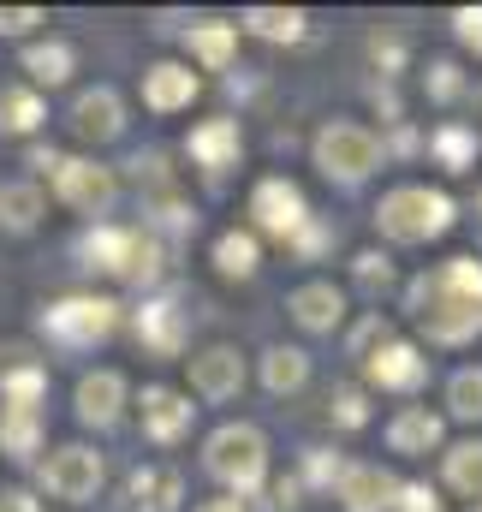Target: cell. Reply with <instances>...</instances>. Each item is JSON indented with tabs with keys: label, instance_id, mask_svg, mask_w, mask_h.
Masks as SVG:
<instances>
[{
	"label": "cell",
	"instance_id": "cell-30",
	"mask_svg": "<svg viewBox=\"0 0 482 512\" xmlns=\"http://www.w3.org/2000/svg\"><path fill=\"white\" fill-rule=\"evenodd\" d=\"M36 447H42V417L36 411H0V453L30 459Z\"/></svg>",
	"mask_w": 482,
	"mask_h": 512
},
{
	"label": "cell",
	"instance_id": "cell-8",
	"mask_svg": "<svg viewBox=\"0 0 482 512\" xmlns=\"http://www.w3.org/2000/svg\"><path fill=\"white\" fill-rule=\"evenodd\" d=\"M363 376L387 393H417L429 382V358L411 346V340H381L375 352H363Z\"/></svg>",
	"mask_w": 482,
	"mask_h": 512
},
{
	"label": "cell",
	"instance_id": "cell-35",
	"mask_svg": "<svg viewBox=\"0 0 482 512\" xmlns=\"http://www.w3.org/2000/svg\"><path fill=\"white\" fill-rule=\"evenodd\" d=\"M328 411H334V423H340V429H363V423H369V399H363L358 387H334Z\"/></svg>",
	"mask_w": 482,
	"mask_h": 512
},
{
	"label": "cell",
	"instance_id": "cell-12",
	"mask_svg": "<svg viewBox=\"0 0 482 512\" xmlns=\"http://www.w3.org/2000/svg\"><path fill=\"white\" fill-rule=\"evenodd\" d=\"M72 399H78V423H90V429H114V423L125 417V376L120 370H90Z\"/></svg>",
	"mask_w": 482,
	"mask_h": 512
},
{
	"label": "cell",
	"instance_id": "cell-22",
	"mask_svg": "<svg viewBox=\"0 0 482 512\" xmlns=\"http://www.w3.org/2000/svg\"><path fill=\"white\" fill-rule=\"evenodd\" d=\"M179 495H185L179 471H167V465H143V471H131V501H137V512H173L179 507Z\"/></svg>",
	"mask_w": 482,
	"mask_h": 512
},
{
	"label": "cell",
	"instance_id": "cell-4",
	"mask_svg": "<svg viewBox=\"0 0 482 512\" xmlns=\"http://www.w3.org/2000/svg\"><path fill=\"white\" fill-rule=\"evenodd\" d=\"M310 155H316V167H322L328 179H340V185H363V179L381 167L387 143H381L369 126H358V120H328V126L310 137Z\"/></svg>",
	"mask_w": 482,
	"mask_h": 512
},
{
	"label": "cell",
	"instance_id": "cell-33",
	"mask_svg": "<svg viewBox=\"0 0 482 512\" xmlns=\"http://www.w3.org/2000/svg\"><path fill=\"white\" fill-rule=\"evenodd\" d=\"M447 411H453L459 423H482V364L453 370V382H447Z\"/></svg>",
	"mask_w": 482,
	"mask_h": 512
},
{
	"label": "cell",
	"instance_id": "cell-34",
	"mask_svg": "<svg viewBox=\"0 0 482 512\" xmlns=\"http://www.w3.org/2000/svg\"><path fill=\"white\" fill-rule=\"evenodd\" d=\"M340 471H346V459H340V453H328V447H304V483L334 489V483H340Z\"/></svg>",
	"mask_w": 482,
	"mask_h": 512
},
{
	"label": "cell",
	"instance_id": "cell-1",
	"mask_svg": "<svg viewBox=\"0 0 482 512\" xmlns=\"http://www.w3.org/2000/svg\"><path fill=\"white\" fill-rule=\"evenodd\" d=\"M405 310L435 346H465L482 334V262L477 256H447L429 274L411 280Z\"/></svg>",
	"mask_w": 482,
	"mask_h": 512
},
{
	"label": "cell",
	"instance_id": "cell-18",
	"mask_svg": "<svg viewBox=\"0 0 482 512\" xmlns=\"http://www.w3.org/2000/svg\"><path fill=\"white\" fill-rule=\"evenodd\" d=\"M137 340H143L155 358H179V346H185V310L167 304V298H149V304L137 310Z\"/></svg>",
	"mask_w": 482,
	"mask_h": 512
},
{
	"label": "cell",
	"instance_id": "cell-13",
	"mask_svg": "<svg viewBox=\"0 0 482 512\" xmlns=\"http://www.w3.org/2000/svg\"><path fill=\"white\" fill-rule=\"evenodd\" d=\"M286 310H292L298 328H310V334H334V328L346 322V292H340L334 280H310V286H298V292L286 298Z\"/></svg>",
	"mask_w": 482,
	"mask_h": 512
},
{
	"label": "cell",
	"instance_id": "cell-10",
	"mask_svg": "<svg viewBox=\"0 0 482 512\" xmlns=\"http://www.w3.org/2000/svg\"><path fill=\"white\" fill-rule=\"evenodd\" d=\"M239 387H244V352L239 346H203V352L191 358V393H197V399L227 405V399H239Z\"/></svg>",
	"mask_w": 482,
	"mask_h": 512
},
{
	"label": "cell",
	"instance_id": "cell-29",
	"mask_svg": "<svg viewBox=\"0 0 482 512\" xmlns=\"http://www.w3.org/2000/svg\"><path fill=\"white\" fill-rule=\"evenodd\" d=\"M429 149H435V161H441L447 173H471L482 137H477V126H441L435 137H429Z\"/></svg>",
	"mask_w": 482,
	"mask_h": 512
},
{
	"label": "cell",
	"instance_id": "cell-21",
	"mask_svg": "<svg viewBox=\"0 0 482 512\" xmlns=\"http://www.w3.org/2000/svg\"><path fill=\"white\" fill-rule=\"evenodd\" d=\"M185 48H191V60H203L209 72H221V66L233 60V48H239V24H227V18H203V24L185 30Z\"/></svg>",
	"mask_w": 482,
	"mask_h": 512
},
{
	"label": "cell",
	"instance_id": "cell-24",
	"mask_svg": "<svg viewBox=\"0 0 482 512\" xmlns=\"http://www.w3.org/2000/svg\"><path fill=\"white\" fill-rule=\"evenodd\" d=\"M72 66H78V54H72L66 42H30V48H24V72H30V90H36V84L60 90V84L72 78Z\"/></svg>",
	"mask_w": 482,
	"mask_h": 512
},
{
	"label": "cell",
	"instance_id": "cell-41",
	"mask_svg": "<svg viewBox=\"0 0 482 512\" xmlns=\"http://www.w3.org/2000/svg\"><path fill=\"white\" fill-rule=\"evenodd\" d=\"M453 30H459L465 48H477L482 54V6H459V12H453Z\"/></svg>",
	"mask_w": 482,
	"mask_h": 512
},
{
	"label": "cell",
	"instance_id": "cell-20",
	"mask_svg": "<svg viewBox=\"0 0 482 512\" xmlns=\"http://www.w3.org/2000/svg\"><path fill=\"white\" fill-rule=\"evenodd\" d=\"M131 245H137V227H108V221H96L90 233H84V245H78V256H84V268H102V274H120L131 268Z\"/></svg>",
	"mask_w": 482,
	"mask_h": 512
},
{
	"label": "cell",
	"instance_id": "cell-16",
	"mask_svg": "<svg viewBox=\"0 0 482 512\" xmlns=\"http://www.w3.org/2000/svg\"><path fill=\"white\" fill-rule=\"evenodd\" d=\"M143 102H149L155 114H179V108H191V102H197V72L179 66V60L149 66V72H143Z\"/></svg>",
	"mask_w": 482,
	"mask_h": 512
},
{
	"label": "cell",
	"instance_id": "cell-19",
	"mask_svg": "<svg viewBox=\"0 0 482 512\" xmlns=\"http://www.w3.org/2000/svg\"><path fill=\"white\" fill-rule=\"evenodd\" d=\"M441 435H447V423H441V411H429V405H405V411L387 423V447L405 453V459L441 447Z\"/></svg>",
	"mask_w": 482,
	"mask_h": 512
},
{
	"label": "cell",
	"instance_id": "cell-44",
	"mask_svg": "<svg viewBox=\"0 0 482 512\" xmlns=\"http://www.w3.org/2000/svg\"><path fill=\"white\" fill-rule=\"evenodd\" d=\"M197 512H244V501H233V495H227V501H203Z\"/></svg>",
	"mask_w": 482,
	"mask_h": 512
},
{
	"label": "cell",
	"instance_id": "cell-15",
	"mask_svg": "<svg viewBox=\"0 0 482 512\" xmlns=\"http://www.w3.org/2000/svg\"><path fill=\"white\" fill-rule=\"evenodd\" d=\"M334 495L346 501V512H393L399 483H393V471H381V465H346L340 483H334Z\"/></svg>",
	"mask_w": 482,
	"mask_h": 512
},
{
	"label": "cell",
	"instance_id": "cell-7",
	"mask_svg": "<svg viewBox=\"0 0 482 512\" xmlns=\"http://www.w3.org/2000/svg\"><path fill=\"white\" fill-rule=\"evenodd\" d=\"M54 197L66 203V209H78V215H90V221H102L108 209H114V197H120V179L108 173V167H96V161H60L54 167Z\"/></svg>",
	"mask_w": 482,
	"mask_h": 512
},
{
	"label": "cell",
	"instance_id": "cell-3",
	"mask_svg": "<svg viewBox=\"0 0 482 512\" xmlns=\"http://www.w3.org/2000/svg\"><path fill=\"white\" fill-rule=\"evenodd\" d=\"M375 227L393 239V245H429L453 227V197L447 191H429V185H393L375 209Z\"/></svg>",
	"mask_w": 482,
	"mask_h": 512
},
{
	"label": "cell",
	"instance_id": "cell-39",
	"mask_svg": "<svg viewBox=\"0 0 482 512\" xmlns=\"http://www.w3.org/2000/svg\"><path fill=\"white\" fill-rule=\"evenodd\" d=\"M352 274H358V286H387V280H393V256H381V251H363Z\"/></svg>",
	"mask_w": 482,
	"mask_h": 512
},
{
	"label": "cell",
	"instance_id": "cell-17",
	"mask_svg": "<svg viewBox=\"0 0 482 512\" xmlns=\"http://www.w3.org/2000/svg\"><path fill=\"white\" fill-rule=\"evenodd\" d=\"M185 155L197 161V167H233L244 155V131H239V120H203V126L185 137Z\"/></svg>",
	"mask_w": 482,
	"mask_h": 512
},
{
	"label": "cell",
	"instance_id": "cell-14",
	"mask_svg": "<svg viewBox=\"0 0 482 512\" xmlns=\"http://www.w3.org/2000/svg\"><path fill=\"white\" fill-rule=\"evenodd\" d=\"M72 131H78L84 143H114V137L125 131V102L108 90V84L84 90V96L72 102Z\"/></svg>",
	"mask_w": 482,
	"mask_h": 512
},
{
	"label": "cell",
	"instance_id": "cell-25",
	"mask_svg": "<svg viewBox=\"0 0 482 512\" xmlns=\"http://www.w3.org/2000/svg\"><path fill=\"white\" fill-rule=\"evenodd\" d=\"M304 382H310V352H298V346H268L262 352V387L268 393H298Z\"/></svg>",
	"mask_w": 482,
	"mask_h": 512
},
{
	"label": "cell",
	"instance_id": "cell-36",
	"mask_svg": "<svg viewBox=\"0 0 482 512\" xmlns=\"http://www.w3.org/2000/svg\"><path fill=\"white\" fill-rule=\"evenodd\" d=\"M393 512H441V495H435L429 483H399V495H393Z\"/></svg>",
	"mask_w": 482,
	"mask_h": 512
},
{
	"label": "cell",
	"instance_id": "cell-26",
	"mask_svg": "<svg viewBox=\"0 0 482 512\" xmlns=\"http://www.w3.org/2000/svg\"><path fill=\"white\" fill-rule=\"evenodd\" d=\"M304 12L298 6H250L239 18V30H250V36H262V42H298L304 36Z\"/></svg>",
	"mask_w": 482,
	"mask_h": 512
},
{
	"label": "cell",
	"instance_id": "cell-5",
	"mask_svg": "<svg viewBox=\"0 0 482 512\" xmlns=\"http://www.w3.org/2000/svg\"><path fill=\"white\" fill-rule=\"evenodd\" d=\"M42 328H48V340L84 352V346H96L120 328V304L114 298H60V304H48Z\"/></svg>",
	"mask_w": 482,
	"mask_h": 512
},
{
	"label": "cell",
	"instance_id": "cell-40",
	"mask_svg": "<svg viewBox=\"0 0 482 512\" xmlns=\"http://www.w3.org/2000/svg\"><path fill=\"white\" fill-rule=\"evenodd\" d=\"M36 24H42L36 6H0V36H30Z\"/></svg>",
	"mask_w": 482,
	"mask_h": 512
},
{
	"label": "cell",
	"instance_id": "cell-37",
	"mask_svg": "<svg viewBox=\"0 0 482 512\" xmlns=\"http://www.w3.org/2000/svg\"><path fill=\"white\" fill-rule=\"evenodd\" d=\"M459 90H465L459 66H453V60H435V66H429V96H435V102H453Z\"/></svg>",
	"mask_w": 482,
	"mask_h": 512
},
{
	"label": "cell",
	"instance_id": "cell-43",
	"mask_svg": "<svg viewBox=\"0 0 482 512\" xmlns=\"http://www.w3.org/2000/svg\"><path fill=\"white\" fill-rule=\"evenodd\" d=\"M0 512H42V507H36L30 489H6V495H0Z\"/></svg>",
	"mask_w": 482,
	"mask_h": 512
},
{
	"label": "cell",
	"instance_id": "cell-9",
	"mask_svg": "<svg viewBox=\"0 0 482 512\" xmlns=\"http://www.w3.org/2000/svg\"><path fill=\"white\" fill-rule=\"evenodd\" d=\"M250 215H256V227H262V233L292 239V233L310 221V203H304V191H298L292 179H262V185L250 191Z\"/></svg>",
	"mask_w": 482,
	"mask_h": 512
},
{
	"label": "cell",
	"instance_id": "cell-6",
	"mask_svg": "<svg viewBox=\"0 0 482 512\" xmlns=\"http://www.w3.org/2000/svg\"><path fill=\"white\" fill-rule=\"evenodd\" d=\"M42 489H48L54 501H72V507L96 501V489H102V453H90V447H78V441L54 447V453L42 459Z\"/></svg>",
	"mask_w": 482,
	"mask_h": 512
},
{
	"label": "cell",
	"instance_id": "cell-27",
	"mask_svg": "<svg viewBox=\"0 0 482 512\" xmlns=\"http://www.w3.org/2000/svg\"><path fill=\"white\" fill-rule=\"evenodd\" d=\"M48 393V370L42 364H12L0 370V411H36Z\"/></svg>",
	"mask_w": 482,
	"mask_h": 512
},
{
	"label": "cell",
	"instance_id": "cell-38",
	"mask_svg": "<svg viewBox=\"0 0 482 512\" xmlns=\"http://www.w3.org/2000/svg\"><path fill=\"white\" fill-rule=\"evenodd\" d=\"M286 245H292V251H298V256H322V251H328V245H334V233H328L322 221H304V227H298V233H292Z\"/></svg>",
	"mask_w": 482,
	"mask_h": 512
},
{
	"label": "cell",
	"instance_id": "cell-23",
	"mask_svg": "<svg viewBox=\"0 0 482 512\" xmlns=\"http://www.w3.org/2000/svg\"><path fill=\"white\" fill-rule=\"evenodd\" d=\"M441 477H447L453 495H465V501H477L482 507V441H459V447H447Z\"/></svg>",
	"mask_w": 482,
	"mask_h": 512
},
{
	"label": "cell",
	"instance_id": "cell-32",
	"mask_svg": "<svg viewBox=\"0 0 482 512\" xmlns=\"http://www.w3.org/2000/svg\"><path fill=\"white\" fill-rule=\"evenodd\" d=\"M42 215V191L36 185H0V227L6 233H30Z\"/></svg>",
	"mask_w": 482,
	"mask_h": 512
},
{
	"label": "cell",
	"instance_id": "cell-31",
	"mask_svg": "<svg viewBox=\"0 0 482 512\" xmlns=\"http://www.w3.org/2000/svg\"><path fill=\"white\" fill-rule=\"evenodd\" d=\"M256 262H262L256 233H221V239H215V268H221L227 280H250V274H256Z\"/></svg>",
	"mask_w": 482,
	"mask_h": 512
},
{
	"label": "cell",
	"instance_id": "cell-28",
	"mask_svg": "<svg viewBox=\"0 0 482 512\" xmlns=\"http://www.w3.org/2000/svg\"><path fill=\"white\" fill-rule=\"evenodd\" d=\"M42 120H48V108H42V96H36L30 84H6V90H0V131L24 137V131H36Z\"/></svg>",
	"mask_w": 482,
	"mask_h": 512
},
{
	"label": "cell",
	"instance_id": "cell-11",
	"mask_svg": "<svg viewBox=\"0 0 482 512\" xmlns=\"http://www.w3.org/2000/svg\"><path fill=\"white\" fill-rule=\"evenodd\" d=\"M143 435L155 441V447H173V441H185L191 435V417H197V405L185 399V393H173V387H143Z\"/></svg>",
	"mask_w": 482,
	"mask_h": 512
},
{
	"label": "cell",
	"instance_id": "cell-42",
	"mask_svg": "<svg viewBox=\"0 0 482 512\" xmlns=\"http://www.w3.org/2000/svg\"><path fill=\"white\" fill-rule=\"evenodd\" d=\"M298 495H304V483H298V477H280V483H274V512H292Z\"/></svg>",
	"mask_w": 482,
	"mask_h": 512
},
{
	"label": "cell",
	"instance_id": "cell-2",
	"mask_svg": "<svg viewBox=\"0 0 482 512\" xmlns=\"http://www.w3.org/2000/svg\"><path fill=\"white\" fill-rule=\"evenodd\" d=\"M203 471L239 501V495H256L268 483V441L256 423H221L209 441H203Z\"/></svg>",
	"mask_w": 482,
	"mask_h": 512
}]
</instances>
